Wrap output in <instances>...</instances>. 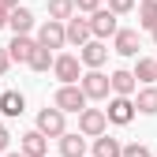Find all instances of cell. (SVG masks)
<instances>
[{"label": "cell", "mask_w": 157, "mask_h": 157, "mask_svg": "<svg viewBox=\"0 0 157 157\" xmlns=\"http://www.w3.org/2000/svg\"><path fill=\"white\" fill-rule=\"evenodd\" d=\"M94 8H101V0H75V11L78 15H90Z\"/></svg>", "instance_id": "26"}, {"label": "cell", "mask_w": 157, "mask_h": 157, "mask_svg": "<svg viewBox=\"0 0 157 157\" xmlns=\"http://www.w3.org/2000/svg\"><path fill=\"white\" fill-rule=\"evenodd\" d=\"M131 101H135V112H142V116H157V86L146 82L139 94H131Z\"/></svg>", "instance_id": "13"}, {"label": "cell", "mask_w": 157, "mask_h": 157, "mask_svg": "<svg viewBox=\"0 0 157 157\" xmlns=\"http://www.w3.org/2000/svg\"><path fill=\"white\" fill-rule=\"evenodd\" d=\"M109 11H116V15H127V11H135V0H109Z\"/></svg>", "instance_id": "25"}, {"label": "cell", "mask_w": 157, "mask_h": 157, "mask_svg": "<svg viewBox=\"0 0 157 157\" xmlns=\"http://www.w3.org/2000/svg\"><path fill=\"white\" fill-rule=\"evenodd\" d=\"M157 23V0H139V26L150 30Z\"/></svg>", "instance_id": "22"}, {"label": "cell", "mask_w": 157, "mask_h": 157, "mask_svg": "<svg viewBox=\"0 0 157 157\" xmlns=\"http://www.w3.org/2000/svg\"><path fill=\"white\" fill-rule=\"evenodd\" d=\"M19 139H23V142H19V150H23L26 157H45V153H49V139H45L37 127L26 131V135H19Z\"/></svg>", "instance_id": "12"}, {"label": "cell", "mask_w": 157, "mask_h": 157, "mask_svg": "<svg viewBox=\"0 0 157 157\" xmlns=\"http://www.w3.org/2000/svg\"><path fill=\"white\" fill-rule=\"evenodd\" d=\"M4 26H8V11L0 8V30H4Z\"/></svg>", "instance_id": "30"}, {"label": "cell", "mask_w": 157, "mask_h": 157, "mask_svg": "<svg viewBox=\"0 0 157 157\" xmlns=\"http://www.w3.org/2000/svg\"><path fill=\"white\" fill-rule=\"evenodd\" d=\"M120 157H153V153H150V146H142V142H127V146L120 150Z\"/></svg>", "instance_id": "24"}, {"label": "cell", "mask_w": 157, "mask_h": 157, "mask_svg": "<svg viewBox=\"0 0 157 157\" xmlns=\"http://www.w3.org/2000/svg\"><path fill=\"white\" fill-rule=\"evenodd\" d=\"M0 112H4L8 120L23 116V112H26V97L19 94V90H4V94H0Z\"/></svg>", "instance_id": "15"}, {"label": "cell", "mask_w": 157, "mask_h": 157, "mask_svg": "<svg viewBox=\"0 0 157 157\" xmlns=\"http://www.w3.org/2000/svg\"><path fill=\"white\" fill-rule=\"evenodd\" d=\"M37 45H45V49H64L67 45V37H64V23L60 19H45L41 26H37V37H34Z\"/></svg>", "instance_id": "7"}, {"label": "cell", "mask_w": 157, "mask_h": 157, "mask_svg": "<svg viewBox=\"0 0 157 157\" xmlns=\"http://www.w3.org/2000/svg\"><path fill=\"white\" fill-rule=\"evenodd\" d=\"M52 75L60 78V82H78V75H82V64H78V56H71V52L52 56Z\"/></svg>", "instance_id": "9"}, {"label": "cell", "mask_w": 157, "mask_h": 157, "mask_svg": "<svg viewBox=\"0 0 157 157\" xmlns=\"http://www.w3.org/2000/svg\"><path fill=\"white\" fill-rule=\"evenodd\" d=\"M105 60H109V45L101 37H90L86 45H78V64L82 67H101Z\"/></svg>", "instance_id": "8"}, {"label": "cell", "mask_w": 157, "mask_h": 157, "mask_svg": "<svg viewBox=\"0 0 157 157\" xmlns=\"http://www.w3.org/2000/svg\"><path fill=\"white\" fill-rule=\"evenodd\" d=\"M75 15V0H49V19H71Z\"/></svg>", "instance_id": "23"}, {"label": "cell", "mask_w": 157, "mask_h": 157, "mask_svg": "<svg viewBox=\"0 0 157 157\" xmlns=\"http://www.w3.org/2000/svg\"><path fill=\"white\" fill-rule=\"evenodd\" d=\"M109 131V116L105 109H82L78 112V135H86V139H97V135H105Z\"/></svg>", "instance_id": "4"}, {"label": "cell", "mask_w": 157, "mask_h": 157, "mask_svg": "<svg viewBox=\"0 0 157 157\" xmlns=\"http://www.w3.org/2000/svg\"><path fill=\"white\" fill-rule=\"evenodd\" d=\"M135 82H157V60H150V56H139V64H135Z\"/></svg>", "instance_id": "21"}, {"label": "cell", "mask_w": 157, "mask_h": 157, "mask_svg": "<svg viewBox=\"0 0 157 157\" xmlns=\"http://www.w3.org/2000/svg\"><path fill=\"white\" fill-rule=\"evenodd\" d=\"M8 26H11V34H30V30H34V11H30V8L8 11Z\"/></svg>", "instance_id": "18"}, {"label": "cell", "mask_w": 157, "mask_h": 157, "mask_svg": "<svg viewBox=\"0 0 157 157\" xmlns=\"http://www.w3.org/2000/svg\"><path fill=\"white\" fill-rule=\"evenodd\" d=\"M124 142L120 139H112V135H97L94 139V157H120Z\"/></svg>", "instance_id": "20"}, {"label": "cell", "mask_w": 157, "mask_h": 157, "mask_svg": "<svg viewBox=\"0 0 157 157\" xmlns=\"http://www.w3.org/2000/svg\"><path fill=\"white\" fill-rule=\"evenodd\" d=\"M52 56H56L52 49H45V45H34V49H30V56H26V64H30L34 71H41V75H45V71H52Z\"/></svg>", "instance_id": "19"}, {"label": "cell", "mask_w": 157, "mask_h": 157, "mask_svg": "<svg viewBox=\"0 0 157 157\" xmlns=\"http://www.w3.org/2000/svg\"><path fill=\"white\" fill-rule=\"evenodd\" d=\"M116 19H120V15L109 11V8H94L90 19H86V23H90V34H94V37H101V41H109V37L120 30V23H116Z\"/></svg>", "instance_id": "3"}, {"label": "cell", "mask_w": 157, "mask_h": 157, "mask_svg": "<svg viewBox=\"0 0 157 157\" xmlns=\"http://www.w3.org/2000/svg\"><path fill=\"white\" fill-rule=\"evenodd\" d=\"M0 157H26V153H23V150H19V153H0Z\"/></svg>", "instance_id": "31"}, {"label": "cell", "mask_w": 157, "mask_h": 157, "mask_svg": "<svg viewBox=\"0 0 157 157\" xmlns=\"http://www.w3.org/2000/svg\"><path fill=\"white\" fill-rule=\"evenodd\" d=\"M8 67H11V56H8L4 45H0V75H8Z\"/></svg>", "instance_id": "28"}, {"label": "cell", "mask_w": 157, "mask_h": 157, "mask_svg": "<svg viewBox=\"0 0 157 157\" xmlns=\"http://www.w3.org/2000/svg\"><path fill=\"white\" fill-rule=\"evenodd\" d=\"M109 101V109H105V116H109V124H131L135 120V101L131 97H124V94H112V97H105Z\"/></svg>", "instance_id": "6"}, {"label": "cell", "mask_w": 157, "mask_h": 157, "mask_svg": "<svg viewBox=\"0 0 157 157\" xmlns=\"http://www.w3.org/2000/svg\"><path fill=\"white\" fill-rule=\"evenodd\" d=\"M8 146H11V131L0 124V153H8Z\"/></svg>", "instance_id": "27"}, {"label": "cell", "mask_w": 157, "mask_h": 157, "mask_svg": "<svg viewBox=\"0 0 157 157\" xmlns=\"http://www.w3.org/2000/svg\"><path fill=\"white\" fill-rule=\"evenodd\" d=\"M37 131H41L45 139H60V135L67 131V124H64V112L56 109V105H52V109L45 105L41 112H37Z\"/></svg>", "instance_id": "5"}, {"label": "cell", "mask_w": 157, "mask_h": 157, "mask_svg": "<svg viewBox=\"0 0 157 157\" xmlns=\"http://www.w3.org/2000/svg\"><path fill=\"white\" fill-rule=\"evenodd\" d=\"M78 86H82L86 101H105V97L112 94V86H109V75H105L101 67H90L86 75H78Z\"/></svg>", "instance_id": "2"}, {"label": "cell", "mask_w": 157, "mask_h": 157, "mask_svg": "<svg viewBox=\"0 0 157 157\" xmlns=\"http://www.w3.org/2000/svg\"><path fill=\"white\" fill-rule=\"evenodd\" d=\"M64 37H67V45L78 49V45H86L94 34H90V23H86V19H78V11H75L71 19H64Z\"/></svg>", "instance_id": "10"}, {"label": "cell", "mask_w": 157, "mask_h": 157, "mask_svg": "<svg viewBox=\"0 0 157 157\" xmlns=\"http://www.w3.org/2000/svg\"><path fill=\"white\" fill-rule=\"evenodd\" d=\"M34 45H37V41H34L30 34H15L11 45H4V49H8V56H11V64H26V56H30Z\"/></svg>", "instance_id": "16"}, {"label": "cell", "mask_w": 157, "mask_h": 157, "mask_svg": "<svg viewBox=\"0 0 157 157\" xmlns=\"http://www.w3.org/2000/svg\"><path fill=\"white\" fill-rule=\"evenodd\" d=\"M150 34H153V41H157V23H153V26H150Z\"/></svg>", "instance_id": "32"}, {"label": "cell", "mask_w": 157, "mask_h": 157, "mask_svg": "<svg viewBox=\"0 0 157 157\" xmlns=\"http://www.w3.org/2000/svg\"><path fill=\"white\" fill-rule=\"evenodd\" d=\"M139 30H116L112 34V52H120V56H139Z\"/></svg>", "instance_id": "11"}, {"label": "cell", "mask_w": 157, "mask_h": 157, "mask_svg": "<svg viewBox=\"0 0 157 157\" xmlns=\"http://www.w3.org/2000/svg\"><path fill=\"white\" fill-rule=\"evenodd\" d=\"M45 157H49V153H45Z\"/></svg>", "instance_id": "33"}, {"label": "cell", "mask_w": 157, "mask_h": 157, "mask_svg": "<svg viewBox=\"0 0 157 157\" xmlns=\"http://www.w3.org/2000/svg\"><path fill=\"white\" fill-rule=\"evenodd\" d=\"M0 8H4V11H15V8H19V0H0Z\"/></svg>", "instance_id": "29"}, {"label": "cell", "mask_w": 157, "mask_h": 157, "mask_svg": "<svg viewBox=\"0 0 157 157\" xmlns=\"http://www.w3.org/2000/svg\"><path fill=\"white\" fill-rule=\"evenodd\" d=\"M60 157H86V135L64 131L60 135Z\"/></svg>", "instance_id": "14"}, {"label": "cell", "mask_w": 157, "mask_h": 157, "mask_svg": "<svg viewBox=\"0 0 157 157\" xmlns=\"http://www.w3.org/2000/svg\"><path fill=\"white\" fill-rule=\"evenodd\" d=\"M52 105L67 116V112H82L90 101H86V94H82V86H78V82H60V90L52 94Z\"/></svg>", "instance_id": "1"}, {"label": "cell", "mask_w": 157, "mask_h": 157, "mask_svg": "<svg viewBox=\"0 0 157 157\" xmlns=\"http://www.w3.org/2000/svg\"><path fill=\"white\" fill-rule=\"evenodd\" d=\"M109 86H112V94H124V97H131L135 90H139V82H135V75H131V71H124V67L109 75Z\"/></svg>", "instance_id": "17"}]
</instances>
